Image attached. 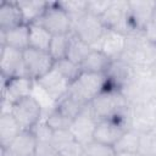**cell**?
I'll return each mask as SVG.
<instances>
[{
	"label": "cell",
	"instance_id": "cell-4",
	"mask_svg": "<svg viewBox=\"0 0 156 156\" xmlns=\"http://www.w3.org/2000/svg\"><path fill=\"white\" fill-rule=\"evenodd\" d=\"M35 23L43 26L52 35H66L72 33L73 29L68 13L58 2H49L46 10Z\"/></svg>",
	"mask_w": 156,
	"mask_h": 156
},
{
	"label": "cell",
	"instance_id": "cell-16",
	"mask_svg": "<svg viewBox=\"0 0 156 156\" xmlns=\"http://www.w3.org/2000/svg\"><path fill=\"white\" fill-rule=\"evenodd\" d=\"M127 45V34L107 29L104 34L98 49L105 52L111 60H118L123 55Z\"/></svg>",
	"mask_w": 156,
	"mask_h": 156
},
{
	"label": "cell",
	"instance_id": "cell-20",
	"mask_svg": "<svg viewBox=\"0 0 156 156\" xmlns=\"http://www.w3.org/2000/svg\"><path fill=\"white\" fill-rule=\"evenodd\" d=\"M23 15L17 1H1L0 4V30H9L23 24Z\"/></svg>",
	"mask_w": 156,
	"mask_h": 156
},
{
	"label": "cell",
	"instance_id": "cell-18",
	"mask_svg": "<svg viewBox=\"0 0 156 156\" xmlns=\"http://www.w3.org/2000/svg\"><path fill=\"white\" fill-rule=\"evenodd\" d=\"M156 1H129L130 22L135 30H144L150 23Z\"/></svg>",
	"mask_w": 156,
	"mask_h": 156
},
{
	"label": "cell",
	"instance_id": "cell-14",
	"mask_svg": "<svg viewBox=\"0 0 156 156\" xmlns=\"http://www.w3.org/2000/svg\"><path fill=\"white\" fill-rule=\"evenodd\" d=\"M38 144L33 130H22L6 147H1V156H35Z\"/></svg>",
	"mask_w": 156,
	"mask_h": 156
},
{
	"label": "cell",
	"instance_id": "cell-5",
	"mask_svg": "<svg viewBox=\"0 0 156 156\" xmlns=\"http://www.w3.org/2000/svg\"><path fill=\"white\" fill-rule=\"evenodd\" d=\"M72 26V32L76 33L85 43H88L93 49H98L104 34L107 30L104 22L101 21V17H98L89 12L74 21Z\"/></svg>",
	"mask_w": 156,
	"mask_h": 156
},
{
	"label": "cell",
	"instance_id": "cell-17",
	"mask_svg": "<svg viewBox=\"0 0 156 156\" xmlns=\"http://www.w3.org/2000/svg\"><path fill=\"white\" fill-rule=\"evenodd\" d=\"M106 76L108 79V87L117 88L121 90L134 79L135 69L126 61L118 58L112 62Z\"/></svg>",
	"mask_w": 156,
	"mask_h": 156
},
{
	"label": "cell",
	"instance_id": "cell-2",
	"mask_svg": "<svg viewBox=\"0 0 156 156\" xmlns=\"http://www.w3.org/2000/svg\"><path fill=\"white\" fill-rule=\"evenodd\" d=\"M108 79L106 74L82 72L68 88L67 94L82 105H89L106 87Z\"/></svg>",
	"mask_w": 156,
	"mask_h": 156
},
{
	"label": "cell",
	"instance_id": "cell-3",
	"mask_svg": "<svg viewBox=\"0 0 156 156\" xmlns=\"http://www.w3.org/2000/svg\"><path fill=\"white\" fill-rule=\"evenodd\" d=\"M11 113L23 130H32L43 121V105L33 94L12 104Z\"/></svg>",
	"mask_w": 156,
	"mask_h": 156
},
{
	"label": "cell",
	"instance_id": "cell-28",
	"mask_svg": "<svg viewBox=\"0 0 156 156\" xmlns=\"http://www.w3.org/2000/svg\"><path fill=\"white\" fill-rule=\"evenodd\" d=\"M69 34L54 35L52 37V40H51L50 46H49V54L52 56V58L55 61H58L61 58H66L67 50H68V43H69Z\"/></svg>",
	"mask_w": 156,
	"mask_h": 156
},
{
	"label": "cell",
	"instance_id": "cell-7",
	"mask_svg": "<svg viewBox=\"0 0 156 156\" xmlns=\"http://www.w3.org/2000/svg\"><path fill=\"white\" fill-rule=\"evenodd\" d=\"M107 29L117 30L124 34H129L135 30L129 16V1H111L108 9L101 16Z\"/></svg>",
	"mask_w": 156,
	"mask_h": 156
},
{
	"label": "cell",
	"instance_id": "cell-30",
	"mask_svg": "<svg viewBox=\"0 0 156 156\" xmlns=\"http://www.w3.org/2000/svg\"><path fill=\"white\" fill-rule=\"evenodd\" d=\"M65 78H67L71 83L73 80H76L80 73H82V69H80V66L72 62L71 60H68L67 57L66 58H61L58 61H55V66H54Z\"/></svg>",
	"mask_w": 156,
	"mask_h": 156
},
{
	"label": "cell",
	"instance_id": "cell-9",
	"mask_svg": "<svg viewBox=\"0 0 156 156\" xmlns=\"http://www.w3.org/2000/svg\"><path fill=\"white\" fill-rule=\"evenodd\" d=\"M35 84L44 93V95L55 104L67 94L71 82L54 67L50 72L39 78Z\"/></svg>",
	"mask_w": 156,
	"mask_h": 156
},
{
	"label": "cell",
	"instance_id": "cell-26",
	"mask_svg": "<svg viewBox=\"0 0 156 156\" xmlns=\"http://www.w3.org/2000/svg\"><path fill=\"white\" fill-rule=\"evenodd\" d=\"M17 4L22 11L24 23L27 24L35 23L49 5L48 1H30V0H20L17 1Z\"/></svg>",
	"mask_w": 156,
	"mask_h": 156
},
{
	"label": "cell",
	"instance_id": "cell-36",
	"mask_svg": "<svg viewBox=\"0 0 156 156\" xmlns=\"http://www.w3.org/2000/svg\"><path fill=\"white\" fill-rule=\"evenodd\" d=\"M35 156H37V155H35Z\"/></svg>",
	"mask_w": 156,
	"mask_h": 156
},
{
	"label": "cell",
	"instance_id": "cell-12",
	"mask_svg": "<svg viewBox=\"0 0 156 156\" xmlns=\"http://www.w3.org/2000/svg\"><path fill=\"white\" fill-rule=\"evenodd\" d=\"M0 71L1 78L4 79L27 76L23 61V51L7 45H0Z\"/></svg>",
	"mask_w": 156,
	"mask_h": 156
},
{
	"label": "cell",
	"instance_id": "cell-15",
	"mask_svg": "<svg viewBox=\"0 0 156 156\" xmlns=\"http://www.w3.org/2000/svg\"><path fill=\"white\" fill-rule=\"evenodd\" d=\"M51 145L62 156H84L85 147L73 136L69 129L54 132Z\"/></svg>",
	"mask_w": 156,
	"mask_h": 156
},
{
	"label": "cell",
	"instance_id": "cell-10",
	"mask_svg": "<svg viewBox=\"0 0 156 156\" xmlns=\"http://www.w3.org/2000/svg\"><path fill=\"white\" fill-rule=\"evenodd\" d=\"M129 128L140 133L152 132L156 128V104L147 102L130 105Z\"/></svg>",
	"mask_w": 156,
	"mask_h": 156
},
{
	"label": "cell",
	"instance_id": "cell-19",
	"mask_svg": "<svg viewBox=\"0 0 156 156\" xmlns=\"http://www.w3.org/2000/svg\"><path fill=\"white\" fill-rule=\"evenodd\" d=\"M0 45L24 51L29 48V24L23 23L9 30H0Z\"/></svg>",
	"mask_w": 156,
	"mask_h": 156
},
{
	"label": "cell",
	"instance_id": "cell-27",
	"mask_svg": "<svg viewBox=\"0 0 156 156\" xmlns=\"http://www.w3.org/2000/svg\"><path fill=\"white\" fill-rule=\"evenodd\" d=\"M54 107L56 110H58L63 116H66L67 118H69V119L73 121L77 117V115L83 110L84 105L79 104L73 98H71L68 94H66L62 99H60L57 102L54 104Z\"/></svg>",
	"mask_w": 156,
	"mask_h": 156
},
{
	"label": "cell",
	"instance_id": "cell-13",
	"mask_svg": "<svg viewBox=\"0 0 156 156\" xmlns=\"http://www.w3.org/2000/svg\"><path fill=\"white\" fill-rule=\"evenodd\" d=\"M34 85L35 82L27 76L13 77L10 79L2 78V89H1L2 101H6L9 104H15L29 95H33Z\"/></svg>",
	"mask_w": 156,
	"mask_h": 156
},
{
	"label": "cell",
	"instance_id": "cell-34",
	"mask_svg": "<svg viewBox=\"0 0 156 156\" xmlns=\"http://www.w3.org/2000/svg\"><path fill=\"white\" fill-rule=\"evenodd\" d=\"M111 4V0H104V1H87V11L91 15H95L98 17H101L105 11L108 9Z\"/></svg>",
	"mask_w": 156,
	"mask_h": 156
},
{
	"label": "cell",
	"instance_id": "cell-21",
	"mask_svg": "<svg viewBox=\"0 0 156 156\" xmlns=\"http://www.w3.org/2000/svg\"><path fill=\"white\" fill-rule=\"evenodd\" d=\"M113 60H111L105 52L99 49H93L90 54L85 57V60L80 65L82 72L88 73H99L107 74Z\"/></svg>",
	"mask_w": 156,
	"mask_h": 156
},
{
	"label": "cell",
	"instance_id": "cell-35",
	"mask_svg": "<svg viewBox=\"0 0 156 156\" xmlns=\"http://www.w3.org/2000/svg\"><path fill=\"white\" fill-rule=\"evenodd\" d=\"M37 156H62V155L51 145V143H39Z\"/></svg>",
	"mask_w": 156,
	"mask_h": 156
},
{
	"label": "cell",
	"instance_id": "cell-29",
	"mask_svg": "<svg viewBox=\"0 0 156 156\" xmlns=\"http://www.w3.org/2000/svg\"><path fill=\"white\" fill-rule=\"evenodd\" d=\"M44 121L46 122V124L54 132H56V130H63V129H69L71 123H72V119H69L66 116H63L54 106L51 107V110L49 111V113L45 116Z\"/></svg>",
	"mask_w": 156,
	"mask_h": 156
},
{
	"label": "cell",
	"instance_id": "cell-25",
	"mask_svg": "<svg viewBox=\"0 0 156 156\" xmlns=\"http://www.w3.org/2000/svg\"><path fill=\"white\" fill-rule=\"evenodd\" d=\"M52 37L54 35L48 32L43 26L38 23L29 24V48L49 51Z\"/></svg>",
	"mask_w": 156,
	"mask_h": 156
},
{
	"label": "cell",
	"instance_id": "cell-1",
	"mask_svg": "<svg viewBox=\"0 0 156 156\" xmlns=\"http://www.w3.org/2000/svg\"><path fill=\"white\" fill-rule=\"evenodd\" d=\"M89 105L98 121L119 117L129 118L130 105L123 93L117 88L107 85Z\"/></svg>",
	"mask_w": 156,
	"mask_h": 156
},
{
	"label": "cell",
	"instance_id": "cell-23",
	"mask_svg": "<svg viewBox=\"0 0 156 156\" xmlns=\"http://www.w3.org/2000/svg\"><path fill=\"white\" fill-rule=\"evenodd\" d=\"M140 136L141 133L129 128L127 129L123 135L118 139V141L113 145L115 154H130L136 155L139 151V144H140Z\"/></svg>",
	"mask_w": 156,
	"mask_h": 156
},
{
	"label": "cell",
	"instance_id": "cell-32",
	"mask_svg": "<svg viewBox=\"0 0 156 156\" xmlns=\"http://www.w3.org/2000/svg\"><path fill=\"white\" fill-rule=\"evenodd\" d=\"M115 150L111 146L99 144L96 141H91L85 146L84 156H115Z\"/></svg>",
	"mask_w": 156,
	"mask_h": 156
},
{
	"label": "cell",
	"instance_id": "cell-8",
	"mask_svg": "<svg viewBox=\"0 0 156 156\" xmlns=\"http://www.w3.org/2000/svg\"><path fill=\"white\" fill-rule=\"evenodd\" d=\"M23 61L26 74L34 82L50 72L55 66V60L49 51L33 48H28L23 51Z\"/></svg>",
	"mask_w": 156,
	"mask_h": 156
},
{
	"label": "cell",
	"instance_id": "cell-6",
	"mask_svg": "<svg viewBox=\"0 0 156 156\" xmlns=\"http://www.w3.org/2000/svg\"><path fill=\"white\" fill-rule=\"evenodd\" d=\"M127 129H129L128 117L100 119L96 122L93 141L113 147V145L118 141V139L123 135Z\"/></svg>",
	"mask_w": 156,
	"mask_h": 156
},
{
	"label": "cell",
	"instance_id": "cell-33",
	"mask_svg": "<svg viewBox=\"0 0 156 156\" xmlns=\"http://www.w3.org/2000/svg\"><path fill=\"white\" fill-rule=\"evenodd\" d=\"M32 130L34 132L39 143H50L52 139V135H54V130L46 124V122L44 119L41 122H39Z\"/></svg>",
	"mask_w": 156,
	"mask_h": 156
},
{
	"label": "cell",
	"instance_id": "cell-31",
	"mask_svg": "<svg viewBox=\"0 0 156 156\" xmlns=\"http://www.w3.org/2000/svg\"><path fill=\"white\" fill-rule=\"evenodd\" d=\"M58 4L68 13L72 23L88 12L87 1H58Z\"/></svg>",
	"mask_w": 156,
	"mask_h": 156
},
{
	"label": "cell",
	"instance_id": "cell-22",
	"mask_svg": "<svg viewBox=\"0 0 156 156\" xmlns=\"http://www.w3.org/2000/svg\"><path fill=\"white\" fill-rule=\"evenodd\" d=\"M23 129L12 116L11 112H1L0 115V146L6 147Z\"/></svg>",
	"mask_w": 156,
	"mask_h": 156
},
{
	"label": "cell",
	"instance_id": "cell-24",
	"mask_svg": "<svg viewBox=\"0 0 156 156\" xmlns=\"http://www.w3.org/2000/svg\"><path fill=\"white\" fill-rule=\"evenodd\" d=\"M93 48L85 43L83 39H80L76 33L69 34V43H68V50H67V58L77 65H82V62L85 60V57L90 54Z\"/></svg>",
	"mask_w": 156,
	"mask_h": 156
},
{
	"label": "cell",
	"instance_id": "cell-11",
	"mask_svg": "<svg viewBox=\"0 0 156 156\" xmlns=\"http://www.w3.org/2000/svg\"><path fill=\"white\" fill-rule=\"evenodd\" d=\"M96 122L98 119L95 118L90 108V105H87L83 107V110L77 115V117L71 123V127H69L71 133L84 147L93 141Z\"/></svg>",
	"mask_w": 156,
	"mask_h": 156
}]
</instances>
